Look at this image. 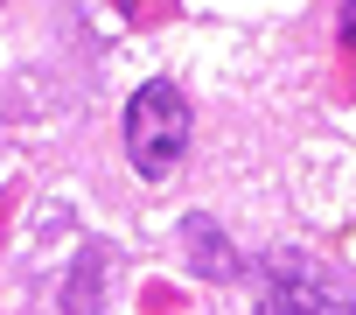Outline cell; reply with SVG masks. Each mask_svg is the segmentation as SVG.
Returning a JSON list of instances; mask_svg holds the SVG:
<instances>
[{"mask_svg": "<svg viewBox=\"0 0 356 315\" xmlns=\"http://www.w3.org/2000/svg\"><path fill=\"white\" fill-rule=\"evenodd\" d=\"M126 154H133V169L147 183H168L175 169H182V154H189V98L182 84H140L126 98Z\"/></svg>", "mask_w": 356, "mask_h": 315, "instance_id": "6da1fadb", "label": "cell"}, {"mask_svg": "<svg viewBox=\"0 0 356 315\" xmlns=\"http://www.w3.org/2000/svg\"><path fill=\"white\" fill-rule=\"evenodd\" d=\"M259 308H266V315H356V301L335 294V287H321L300 252H273V259H266V273H259Z\"/></svg>", "mask_w": 356, "mask_h": 315, "instance_id": "7a4b0ae2", "label": "cell"}, {"mask_svg": "<svg viewBox=\"0 0 356 315\" xmlns=\"http://www.w3.org/2000/svg\"><path fill=\"white\" fill-rule=\"evenodd\" d=\"M342 43L356 49V0H342Z\"/></svg>", "mask_w": 356, "mask_h": 315, "instance_id": "3957f363", "label": "cell"}]
</instances>
